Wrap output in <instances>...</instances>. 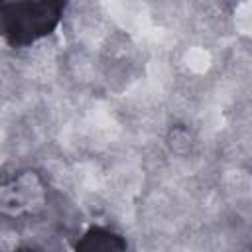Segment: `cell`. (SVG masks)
I'll use <instances>...</instances> for the list:
<instances>
[{
  "mask_svg": "<svg viewBox=\"0 0 252 252\" xmlns=\"http://www.w3.org/2000/svg\"><path fill=\"white\" fill-rule=\"evenodd\" d=\"M67 8L61 0H22L0 2L2 37L12 47H28L51 35Z\"/></svg>",
  "mask_w": 252,
  "mask_h": 252,
  "instance_id": "1",
  "label": "cell"
},
{
  "mask_svg": "<svg viewBox=\"0 0 252 252\" xmlns=\"http://www.w3.org/2000/svg\"><path fill=\"white\" fill-rule=\"evenodd\" d=\"M43 203V183L33 171H22L6 179L0 189V207L4 215L30 213Z\"/></svg>",
  "mask_w": 252,
  "mask_h": 252,
  "instance_id": "2",
  "label": "cell"
},
{
  "mask_svg": "<svg viewBox=\"0 0 252 252\" xmlns=\"http://www.w3.org/2000/svg\"><path fill=\"white\" fill-rule=\"evenodd\" d=\"M126 238L104 226H91L75 244V252H126Z\"/></svg>",
  "mask_w": 252,
  "mask_h": 252,
  "instance_id": "3",
  "label": "cell"
},
{
  "mask_svg": "<svg viewBox=\"0 0 252 252\" xmlns=\"http://www.w3.org/2000/svg\"><path fill=\"white\" fill-rule=\"evenodd\" d=\"M14 252H35V250H30V248H18V250H14Z\"/></svg>",
  "mask_w": 252,
  "mask_h": 252,
  "instance_id": "4",
  "label": "cell"
}]
</instances>
